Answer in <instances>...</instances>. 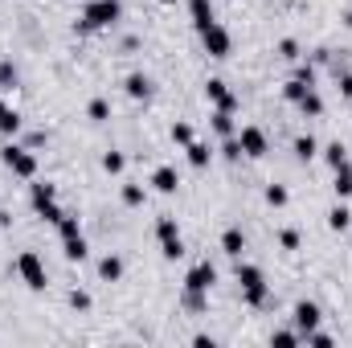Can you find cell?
<instances>
[{"label": "cell", "mask_w": 352, "mask_h": 348, "mask_svg": "<svg viewBox=\"0 0 352 348\" xmlns=\"http://www.w3.org/2000/svg\"><path fill=\"white\" fill-rule=\"evenodd\" d=\"M123 164H127V160H123V152H107V156H103V172H111V176H119V172H123Z\"/></svg>", "instance_id": "4316f807"}, {"label": "cell", "mask_w": 352, "mask_h": 348, "mask_svg": "<svg viewBox=\"0 0 352 348\" xmlns=\"http://www.w3.org/2000/svg\"><path fill=\"white\" fill-rule=\"evenodd\" d=\"M349 226H352V209H349V205H332V209H328V230L344 234Z\"/></svg>", "instance_id": "d6986e66"}, {"label": "cell", "mask_w": 352, "mask_h": 348, "mask_svg": "<svg viewBox=\"0 0 352 348\" xmlns=\"http://www.w3.org/2000/svg\"><path fill=\"white\" fill-rule=\"evenodd\" d=\"M152 189H156V193H164V197H172V193L180 189V176H176V168H172V164H160V168L152 172Z\"/></svg>", "instance_id": "8fae6325"}, {"label": "cell", "mask_w": 352, "mask_h": 348, "mask_svg": "<svg viewBox=\"0 0 352 348\" xmlns=\"http://www.w3.org/2000/svg\"><path fill=\"white\" fill-rule=\"evenodd\" d=\"M308 90H312V82H308V78H299V74H295V78H291V82L283 86V94H287L291 103H299V98H303Z\"/></svg>", "instance_id": "603a6c76"}, {"label": "cell", "mask_w": 352, "mask_h": 348, "mask_svg": "<svg viewBox=\"0 0 352 348\" xmlns=\"http://www.w3.org/2000/svg\"><path fill=\"white\" fill-rule=\"evenodd\" d=\"M70 308H74V312H86V308H90V295H86V291H70Z\"/></svg>", "instance_id": "74e56055"}, {"label": "cell", "mask_w": 352, "mask_h": 348, "mask_svg": "<svg viewBox=\"0 0 352 348\" xmlns=\"http://www.w3.org/2000/svg\"><path fill=\"white\" fill-rule=\"evenodd\" d=\"M16 275L25 279V287H29V291H45V287H49L45 263H41L33 250H21V254H16Z\"/></svg>", "instance_id": "3957f363"}, {"label": "cell", "mask_w": 352, "mask_h": 348, "mask_svg": "<svg viewBox=\"0 0 352 348\" xmlns=\"http://www.w3.org/2000/svg\"><path fill=\"white\" fill-rule=\"evenodd\" d=\"M189 16H193V25H197V33H201V29L213 25V4H209V0H189Z\"/></svg>", "instance_id": "5bb4252c"}, {"label": "cell", "mask_w": 352, "mask_h": 348, "mask_svg": "<svg viewBox=\"0 0 352 348\" xmlns=\"http://www.w3.org/2000/svg\"><path fill=\"white\" fill-rule=\"evenodd\" d=\"M316 328H320V308H316L312 299H299V304H295V332L308 336V332H316Z\"/></svg>", "instance_id": "30bf717a"}, {"label": "cell", "mask_w": 352, "mask_h": 348, "mask_svg": "<svg viewBox=\"0 0 352 348\" xmlns=\"http://www.w3.org/2000/svg\"><path fill=\"white\" fill-rule=\"evenodd\" d=\"M62 250H66V258H70V263H82V258H86V238H82V234L62 238Z\"/></svg>", "instance_id": "44dd1931"}, {"label": "cell", "mask_w": 352, "mask_h": 348, "mask_svg": "<svg viewBox=\"0 0 352 348\" xmlns=\"http://www.w3.org/2000/svg\"><path fill=\"white\" fill-rule=\"evenodd\" d=\"M295 107H299L303 115H312V119H320V115H324V98H320L316 90H308V94H303V98H299Z\"/></svg>", "instance_id": "7402d4cb"}, {"label": "cell", "mask_w": 352, "mask_h": 348, "mask_svg": "<svg viewBox=\"0 0 352 348\" xmlns=\"http://www.w3.org/2000/svg\"><path fill=\"white\" fill-rule=\"evenodd\" d=\"M185 156H189V164H193V168H205V164L213 160V152H209V144H197V139H193V144L185 148Z\"/></svg>", "instance_id": "ffe728a7"}, {"label": "cell", "mask_w": 352, "mask_h": 348, "mask_svg": "<svg viewBox=\"0 0 352 348\" xmlns=\"http://www.w3.org/2000/svg\"><path fill=\"white\" fill-rule=\"evenodd\" d=\"M0 160H4V168H8L12 176H21V180H33V176H37V156H33L29 148L4 144V148H0Z\"/></svg>", "instance_id": "6da1fadb"}, {"label": "cell", "mask_w": 352, "mask_h": 348, "mask_svg": "<svg viewBox=\"0 0 352 348\" xmlns=\"http://www.w3.org/2000/svg\"><path fill=\"white\" fill-rule=\"evenodd\" d=\"M156 238H160V254L164 258H180L185 254V242H180V230H176V217H160L156 222Z\"/></svg>", "instance_id": "5b68a950"}, {"label": "cell", "mask_w": 352, "mask_h": 348, "mask_svg": "<svg viewBox=\"0 0 352 348\" xmlns=\"http://www.w3.org/2000/svg\"><path fill=\"white\" fill-rule=\"evenodd\" d=\"M299 340H303L299 332H275V336H271V345L275 348H291V345H299Z\"/></svg>", "instance_id": "e575fe53"}, {"label": "cell", "mask_w": 352, "mask_h": 348, "mask_svg": "<svg viewBox=\"0 0 352 348\" xmlns=\"http://www.w3.org/2000/svg\"><path fill=\"white\" fill-rule=\"evenodd\" d=\"M193 345H197V348H213V345H217V340H213V336H205V332H201V336H193Z\"/></svg>", "instance_id": "7bdbcfd3"}, {"label": "cell", "mask_w": 352, "mask_h": 348, "mask_svg": "<svg viewBox=\"0 0 352 348\" xmlns=\"http://www.w3.org/2000/svg\"><path fill=\"white\" fill-rule=\"evenodd\" d=\"M172 144L189 148V144H193V127H189V123H172Z\"/></svg>", "instance_id": "f546056e"}, {"label": "cell", "mask_w": 352, "mask_h": 348, "mask_svg": "<svg viewBox=\"0 0 352 348\" xmlns=\"http://www.w3.org/2000/svg\"><path fill=\"white\" fill-rule=\"evenodd\" d=\"M144 197H148V193H144V185H123V205H131V209H135V205H144Z\"/></svg>", "instance_id": "83f0119b"}, {"label": "cell", "mask_w": 352, "mask_h": 348, "mask_svg": "<svg viewBox=\"0 0 352 348\" xmlns=\"http://www.w3.org/2000/svg\"><path fill=\"white\" fill-rule=\"evenodd\" d=\"M185 308H189V312H205V308H209V295H201V291H185Z\"/></svg>", "instance_id": "4dcf8cb0"}, {"label": "cell", "mask_w": 352, "mask_h": 348, "mask_svg": "<svg viewBox=\"0 0 352 348\" xmlns=\"http://www.w3.org/2000/svg\"><path fill=\"white\" fill-rule=\"evenodd\" d=\"M291 197H287V189L283 185H267V205H275V209H283Z\"/></svg>", "instance_id": "f1b7e54d"}, {"label": "cell", "mask_w": 352, "mask_h": 348, "mask_svg": "<svg viewBox=\"0 0 352 348\" xmlns=\"http://www.w3.org/2000/svg\"><path fill=\"white\" fill-rule=\"evenodd\" d=\"M57 234H62V238H74V234H82V230H78V217L62 213V222H57Z\"/></svg>", "instance_id": "d6a6232c"}, {"label": "cell", "mask_w": 352, "mask_h": 348, "mask_svg": "<svg viewBox=\"0 0 352 348\" xmlns=\"http://www.w3.org/2000/svg\"><path fill=\"white\" fill-rule=\"evenodd\" d=\"M279 246L283 250H299V230H279Z\"/></svg>", "instance_id": "d590c367"}, {"label": "cell", "mask_w": 352, "mask_h": 348, "mask_svg": "<svg viewBox=\"0 0 352 348\" xmlns=\"http://www.w3.org/2000/svg\"><path fill=\"white\" fill-rule=\"evenodd\" d=\"M279 53H283L287 62H295V57H299V45H295V41L287 37V41H279Z\"/></svg>", "instance_id": "ab89813d"}, {"label": "cell", "mask_w": 352, "mask_h": 348, "mask_svg": "<svg viewBox=\"0 0 352 348\" xmlns=\"http://www.w3.org/2000/svg\"><path fill=\"white\" fill-rule=\"evenodd\" d=\"M205 98H209L217 111H238V98H234V90H230L221 78H209V82H205Z\"/></svg>", "instance_id": "ba28073f"}, {"label": "cell", "mask_w": 352, "mask_h": 348, "mask_svg": "<svg viewBox=\"0 0 352 348\" xmlns=\"http://www.w3.org/2000/svg\"><path fill=\"white\" fill-rule=\"evenodd\" d=\"M16 131H21V115H16V111H8V115L0 119V135H16Z\"/></svg>", "instance_id": "836d02e7"}, {"label": "cell", "mask_w": 352, "mask_h": 348, "mask_svg": "<svg viewBox=\"0 0 352 348\" xmlns=\"http://www.w3.org/2000/svg\"><path fill=\"white\" fill-rule=\"evenodd\" d=\"M123 90H127L131 98H148V94H152V78H148V74H127Z\"/></svg>", "instance_id": "e0dca14e"}, {"label": "cell", "mask_w": 352, "mask_h": 348, "mask_svg": "<svg viewBox=\"0 0 352 348\" xmlns=\"http://www.w3.org/2000/svg\"><path fill=\"white\" fill-rule=\"evenodd\" d=\"M349 25H352V12H349Z\"/></svg>", "instance_id": "f6af8a7d"}, {"label": "cell", "mask_w": 352, "mask_h": 348, "mask_svg": "<svg viewBox=\"0 0 352 348\" xmlns=\"http://www.w3.org/2000/svg\"><path fill=\"white\" fill-rule=\"evenodd\" d=\"M37 213H41L45 222H53V226L62 222V209H57V201H49V205H45V209H37Z\"/></svg>", "instance_id": "60d3db41"}, {"label": "cell", "mask_w": 352, "mask_h": 348, "mask_svg": "<svg viewBox=\"0 0 352 348\" xmlns=\"http://www.w3.org/2000/svg\"><path fill=\"white\" fill-rule=\"evenodd\" d=\"M209 127H213L221 139L238 135V127H234V111H213V115H209Z\"/></svg>", "instance_id": "2e32d148"}, {"label": "cell", "mask_w": 352, "mask_h": 348, "mask_svg": "<svg viewBox=\"0 0 352 348\" xmlns=\"http://www.w3.org/2000/svg\"><path fill=\"white\" fill-rule=\"evenodd\" d=\"M238 283H242V299H246L250 308H262V304H267V279H262L258 267L238 263Z\"/></svg>", "instance_id": "7a4b0ae2"}, {"label": "cell", "mask_w": 352, "mask_h": 348, "mask_svg": "<svg viewBox=\"0 0 352 348\" xmlns=\"http://www.w3.org/2000/svg\"><path fill=\"white\" fill-rule=\"evenodd\" d=\"M340 94L352 98V74H340Z\"/></svg>", "instance_id": "b9f144b4"}, {"label": "cell", "mask_w": 352, "mask_h": 348, "mask_svg": "<svg viewBox=\"0 0 352 348\" xmlns=\"http://www.w3.org/2000/svg\"><path fill=\"white\" fill-rule=\"evenodd\" d=\"M295 156H299V160H316V156H320V144H316L312 135H299V139H295Z\"/></svg>", "instance_id": "cb8c5ba5"}, {"label": "cell", "mask_w": 352, "mask_h": 348, "mask_svg": "<svg viewBox=\"0 0 352 348\" xmlns=\"http://www.w3.org/2000/svg\"><path fill=\"white\" fill-rule=\"evenodd\" d=\"M201 45H205V53L209 57H230V49H234V37H230V29L226 25H209V29H201Z\"/></svg>", "instance_id": "8992f818"}, {"label": "cell", "mask_w": 352, "mask_h": 348, "mask_svg": "<svg viewBox=\"0 0 352 348\" xmlns=\"http://www.w3.org/2000/svg\"><path fill=\"white\" fill-rule=\"evenodd\" d=\"M4 86H16V66L12 62H0V90Z\"/></svg>", "instance_id": "8d00e7d4"}, {"label": "cell", "mask_w": 352, "mask_h": 348, "mask_svg": "<svg viewBox=\"0 0 352 348\" xmlns=\"http://www.w3.org/2000/svg\"><path fill=\"white\" fill-rule=\"evenodd\" d=\"M98 279L119 283V279H123V258H119V254H107V258L98 263Z\"/></svg>", "instance_id": "ac0fdd59"}, {"label": "cell", "mask_w": 352, "mask_h": 348, "mask_svg": "<svg viewBox=\"0 0 352 348\" xmlns=\"http://www.w3.org/2000/svg\"><path fill=\"white\" fill-rule=\"evenodd\" d=\"M8 111H12V107H8V103H4V98H0V119H4V115H8Z\"/></svg>", "instance_id": "ee69618b"}, {"label": "cell", "mask_w": 352, "mask_h": 348, "mask_svg": "<svg viewBox=\"0 0 352 348\" xmlns=\"http://www.w3.org/2000/svg\"><path fill=\"white\" fill-rule=\"evenodd\" d=\"M332 172H336V176H332L336 197H340V201H349V197H352V164L344 160V164H340V168H332Z\"/></svg>", "instance_id": "9a60e30c"}, {"label": "cell", "mask_w": 352, "mask_h": 348, "mask_svg": "<svg viewBox=\"0 0 352 348\" xmlns=\"http://www.w3.org/2000/svg\"><path fill=\"white\" fill-rule=\"evenodd\" d=\"M49 201H57V189H53L49 180H33V185H29V205H33V209H45Z\"/></svg>", "instance_id": "7c38bea8"}, {"label": "cell", "mask_w": 352, "mask_h": 348, "mask_svg": "<svg viewBox=\"0 0 352 348\" xmlns=\"http://www.w3.org/2000/svg\"><path fill=\"white\" fill-rule=\"evenodd\" d=\"M123 16V4L119 0H90L86 12H82V29H107Z\"/></svg>", "instance_id": "277c9868"}, {"label": "cell", "mask_w": 352, "mask_h": 348, "mask_svg": "<svg viewBox=\"0 0 352 348\" xmlns=\"http://www.w3.org/2000/svg\"><path fill=\"white\" fill-rule=\"evenodd\" d=\"M213 283H217V271H213L209 263H197V267L185 275V291H201V295H209Z\"/></svg>", "instance_id": "52a82bcc"}, {"label": "cell", "mask_w": 352, "mask_h": 348, "mask_svg": "<svg viewBox=\"0 0 352 348\" xmlns=\"http://www.w3.org/2000/svg\"><path fill=\"white\" fill-rule=\"evenodd\" d=\"M86 115H90L94 123H103V119H111V103H107V98H90V107H86Z\"/></svg>", "instance_id": "d4e9b609"}, {"label": "cell", "mask_w": 352, "mask_h": 348, "mask_svg": "<svg viewBox=\"0 0 352 348\" xmlns=\"http://www.w3.org/2000/svg\"><path fill=\"white\" fill-rule=\"evenodd\" d=\"M221 156H226V160H242V144H238V135L221 139Z\"/></svg>", "instance_id": "1f68e13d"}, {"label": "cell", "mask_w": 352, "mask_h": 348, "mask_svg": "<svg viewBox=\"0 0 352 348\" xmlns=\"http://www.w3.org/2000/svg\"><path fill=\"white\" fill-rule=\"evenodd\" d=\"M303 340H308V345H316V348H328V345H332V336H328V332H320V328H316V332H308Z\"/></svg>", "instance_id": "f35d334b"}, {"label": "cell", "mask_w": 352, "mask_h": 348, "mask_svg": "<svg viewBox=\"0 0 352 348\" xmlns=\"http://www.w3.org/2000/svg\"><path fill=\"white\" fill-rule=\"evenodd\" d=\"M238 144H242V156H250V160L267 156V131L262 127H242L238 131Z\"/></svg>", "instance_id": "9c48e42d"}, {"label": "cell", "mask_w": 352, "mask_h": 348, "mask_svg": "<svg viewBox=\"0 0 352 348\" xmlns=\"http://www.w3.org/2000/svg\"><path fill=\"white\" fill-rule=\"evenodd\" d=\"M221 250H226L230 258H242V250H246V234H242L238 226H230V230L221 234Z\"/></svg>", "instance_id": "4fadbf2b"}, {"label": "cell", "mask_w": 352, "mask_h": 348, "mask_svg": "<svg viewBox=\"0 0 352 348\" xmlns=\"http://www.w3.org/2000/svg\"><path fill=\"white\" fill-rule=\"evenodd\" d=\"M324 160H328V168H340V164L349 160V152H344V144H328V148H324Z\"/></svg>", "instance_id": "484cf974"}]
</instances>
